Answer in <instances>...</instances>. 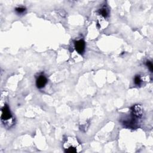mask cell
Returning <instances> with one entry per match:
<instances>
[{"instance_id": "1", "label": "cell", "mask_w": 153, "mask_h": 153, "mask_svg": "<svg viewBox=\"0 0 153 153\" xmlns=\"http://www.w3.org/2000/svg\"><path fill=\"white\" fill-rule=\"evenodd\" d=\"M79 143L77 139L71 137H69L66 139L65 142L64 143L63 146L66 152H76L79 151L78 148H79Z\"/></svg>"}, {"instance_id": "2", "label": "cell", "mask_w": 153, "mask_h": 153, "mask_svg": "<svg viewBox=\"0 0 153 153\" xmlns=\"http://www.w3.org/2000/svg\"><path fill=\"white\" fill-rule=\"evenodd\" d=\"M131 111L132 117L135 118L136 119L140 118L142 116L143 110H142V106L140 105H133L131 108Z\"/></svg>"}, {"instance_id": "3", "label": "cell", "mask_w": 153, "mask_h": 153, "mask_svg": "<svg viewBox=\"0 0 153 153\" xmlns=\"http://www.w3.org/2000/svg\"><path fill=\"white\" fill-rule=\"evenodd\" d=\"M1 120L2 121H8L12 118V114L7 105H5L1 109Z\"/></svg>"}, {"instance_id": "4", "label": "cell", "mask_w": 153, "mask_h": 153, "mask_svg": "<svg viewBox=\"0 0 153 153\" xmlns=\"http://www.w3.org/2000/svg\"><path fill=\"white\" fill-rule=\"evenodd\" d=\"M85 43L83 39H79L75 42V50L80 54H83L85 51Z\"/></svg>"}, {"instance_id": "5", "label": "cell", "mask_w": 153, "mask_h": 153, "mask_svg": "<svg viewBox=\"0 0 153 153\" xmlns=\"http://www.w3.org/2000/svg\"><path fill=\"white\" fill-rule=\"evenodd\" d=\"M47 83V79L46 76L42 74L39 75L36 80V85L38 88H44Z\"/></svg>"}, {"instance_id": "6", "label": "cell", "mask_w": 153, "mask_h": 153, "mask_svg": "<svg viewBox=\"0 0 153 153\" xmlns=\"http://www.w3.org/2000/svg\"><path fill=\"white\" fill-rule=\"evenodd\" d=\"M99 14L101 16H102V17H105V18L107 17L108 16V15H109V10H108V8L105 5L103 6V7L99 10Z\"/></svg>"}, {"instance_id": "7", "label": "cell", "mask_w": 153, "mask_h": 153, "mask_svg": "<svg viewBox=\"0 0 153 153\" xmlns=\"http://www.w3.org/2000/svg\"><path fill=\"white\" fill-rule=\"evenodd\" d=\"M142 79L139 75H136L134 78V82L136 85H140L142 83Z\"/></svg>"}, {"instance_id": "8", "label": "cell", "mask_w": 153, "mask_h": 153, "mask_svg": "<svg viewBox=\"0 0 153 153\" xmlns=\"http://www.w3.org/2000/svg\"><path fill=\"white\" fill-rule=\"evenodd\" d=\"M15 11L17 14H23L26 11V8L23 7H18L15 8Z\"/></svg>"}, {"instance_id": "9", "label": "cell", "mask_w": 153, "mask_h": 153, "mask_svg": "<svg viewBox=\"0 0 153 153\" xmlns=\"http://www.w3.org/2000/svg\"><path fill=\"white\" fill-rule=\"evenodd\" d=\"M146 66L148 67V68L149 69V71L152 72V69H153V65H152V63L151 61H149L148 60L146 63Z\"/></svg>"}]
</instances>
